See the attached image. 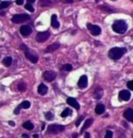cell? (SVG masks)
<instances>
[{"mask_svg": "<svg viewBox=\"0 0 133 138\" xmlns=\"http://www.w3.org/2000/svg\"><path fill=\"white\" fill-rule=\"evenodd\" d=\"M127 49L126 48H119V47H114L110 50L109 52V57L112 60H119L126 53Z\"/></svg>", "mask_w": 133, "mask_h": 138, "instance_id": "6da1fadb", "label": "cell"}, {"mask_svg": "<svg viewBox=\"0 0 133 138\" xmlns=\"http://www.w3.org/2000/svg\"><path fill=\"white\" fill-rule=\"evenodd\" d=\"M128 29L127 23L123 20H117L112 25V30L117 33H124Z\"/></svg>", "mask_w": 133, "mask_h": 138, "instance_id": "7a4b0ae2", "label": "cell"}, {"mask_svg": "<svg viewBox=\"0 0 133 138\" xmlns=\"http://www.w3.org/2000/svg\"><path fill=\"white\" fill-rule=\"evenodd\" d=\"M64 130V125H60V124H50L47 128V132L49 134L55 135V134H59V133L63 132Z\"/></svg>", "mask_w": 133, "mask_h": 138, "instance_id": "3957f363", "label": "cell"}, {"mask_svg": "<svg viewBox=\"0 0 133 138\" xmlns=\"http://www.w3.org/2000/svg\"><path fill=\"white\" fill-rule=\"evenodd\" d=\"M30 19V15L29 14H16L12 17V22L15 23V24H20V23L25 22L27 20Z\"/></svg>", "mask_w": 133, "mask_h": 138, "instance_id": "277c9868", "label": "cell"}, {"mask_svg": "<svg viewBox=\"0 0 133 138\" xmlns=\"http://www.w3.org/2000/svg\"><path fill=\"white\" fill-rule=\"evenodd\" d=\"M87 28L89 29V31L91 32L92 35L94 36H97L99 34H100L101 33V29L99 25H91V24H87Z\"/></svg>", "mask_w": 133, "mask_h": 138, "instance_id": "5b68a950", "label": "cell"}, {"mask_svg": "<svg viewBox=\"0 0 133 138\" xmlns=\"http://www.w3.org/2000/svg\"><path fill=\"white\" fill-rule=\"evenodd\" d=\"M49 37H50L49 32H41V33H37V35H36V37H35V40H36V41H38V42H44V41H46Z\"/></svg>", "mask_w": 133, "mask_h": 138, "instance_id": "8992f818", "label": "cell"}, {"mask_svg": "<svg viewBox=\"0 0 133 138\" xmlns=\"http://www.w3.org/2000/svg\"><path fill=\"white\" fill-rule=\"evenodd\" d=\"M43 78H44L46 81L50 82V81H53L56 78V73L54 71H53V70H46V71L44 72Z\"/></svg>", "mask_w": 133, "mask_h": 138, "instance_id": "52a82bcc", "label": "cell"}, {"mask_svg": "<svg viewBox=\"0 0 133 138\" xmlns=\"http://www.w3.org/2000/svg\"><path fill=\"white\" fill-rule=\"evenodd\" d=\"M30 106H31V104L29 101H24V102L21 103L18 107H17V108L14 110V114L15 115H18L20 110H21L22 108H24V109H28V108H30Z\"/></svg>", "mask_w": 133, "mask_h": 138, "instance_id": "ba28073f", "label": "cell"}, {"mask_svg": "<svg viewBox=\"0 0 133 138\" xmlns=\"http://www.w3.org/2000/svg\"><path fill=\"white\" fill-rule=\"evenodd\" d=\"M33 30L29 25H23L22 27L20 28V33L22 34L24 37H27L32 33Z\"/></svg>", "mask_w": 133, "mask_h": 138, "instance_id": "9c48e42d", "label": "cell"}, {"mask_svg": "<svg viewBox=\"0 0 133 138\" xmlns=\"http://www.w3.org/2000/svg\"><path fill=\"white\" fill-rule=\"evenodd\" d=\"M119 100H123V101H128L130 98V92L129 90H121L119 94Z\"/></svg>", "mask_w": 133, "mask_h": 138, "instance_id": "30bf717a", "label": "cell"}, {"mask_svg": "<svg viewBox=\"0 0 133 138\" xmlns=\"http://www.w3.org/2000/svg\"><path fill=\"white\" fill-rule=\"evenodd\" d=\"M25 57H26V58H27L31 62H33V63H36L37 61H38V56L33 54V53H30L28 50L25 51Z\"/></svg>", "mask_w": 133, "mask_h": 138, "instance_id": "8fae6325", "label": "cell"}, {"mask_svg": "<svg viewBox=\"0 0 133 138\" xmlns=\"http://www.w3.org/2000/svg\"><path fill=\"white\" fill-rule=\"evenodd\" d=\"M67 103H68V105H70L71 107H73L76 110H79V109H80L79 103H78L77 100L75 99V98H73V97H68V98H67Z\"/></svg>", "mask_w": 133, "mask_h": 138, "instance_id": "7c38bea8", "label": "cell"}, {"mask_svg": "<svg viewBox=\"0 0 133 138\" xmlns=\"http://www.w3.org/2000/svg\"><path fill=\"white\" fill-rule=\"evenodd\" d=\"M88 85V79L85 75H83L80 78V80L78 81V86L80 87L81 88H85Z\"/></svg>", "mask_w": 133, "mask_h": 138, "instance_id": "4fadbf2b", "label": "cell"}, {"mask_svg": "<svg viewBox=\"0 0 133 138\" xmlns=\"http://www.w3.org/2000/svg\"><path fill=\"white\" fill-rule=\"evenodd\" d=\"M124 117L127 119L128 121L133 123V109L128 108L127 110L124 112Z\"/></svg>", "mask_w": 133, "mask_h": 138, "instance_id": "5bb4252c", "label": "cell"}, {"mask_svg": "<svg viewBox=\"0 0 133 138\" xmlns=\"http://www.w3.org/2000/svg\"><path fill=\"white\" fill-rule=\"evenodd\" d=\"M60 47V44L58 42H55V43H53L52 45H49L46 50H45V53H53L54 51H56L57 49H59Z\"/></svg>", "mask_w": 133, "mask_h": 138, "instance_id": "9a60e30c", "label": "cell"}, {"mask_svg": "<svg viewBox=\"0 0 133 138\" xmlns=\"http://www.w3.org/2000/svg\"><path fill=\"white\" fill-rule=\"evenodd\" d=\"M47 91H48V88L45 85H44V84H40V85H39V87H38V93L40 95L44 96V95H45L46 93H47Z\"/></svg>", "mask_w": 133, "mask_h": 138, "instance_id": "2e32d148", "label": "cell"}, {"mask_svg": "<svg viewBox=\"0 0 133 138\" xmlns=\"http://www.w3.org/2000/svg\"><path fill=\"white\" fill-rule=\"evenodd\" d=\"M51 24H52V25H53V27H54V28L60 27V24H59V22L57 21V16H56V14H53V15H52V18H51Z\"/></svg>", "mask_w": 133, "mask_h": 138, "instance_id": "e0dca14e", "label": "cell"}, {"mask_svg": "<svg viewBox=\"0 0 133 138\" xmlns=\"http://www.w3.org/2000/svg\"><path fill=\"white\" fill-rule=\"evenodd\" d=\"M104 111H105V107H104V105H102V104H98V105L96 106V108H95V112H96V114L101 115L102 113H104Z\"/></svg>", "mask_w": 133, "mask_h": 138, "instance_id": "ac0fdd59", "label": "cell"}, {"mask_svg": "<svg viewBox=\"0 0 133 138\" xmlns=\"http://www.w3.org/2000/svg\"><path fill=\"white\" fill-rule=\"evenodd\" d=\"M92 119H87L85 122H84V124H83V128H82V130H81V133H83L84 132V130H86L87 128H88L90 125H92Z\"/></svg>", "mask_w": 133, "mask_h": 138, "instance_id": "d6986e66", "label": "cell"}, {"mask_svg": "<svg viewBox=\"0 0 133 138\" xmlns=\"http://www.w3.org/2000/svg\"><path fill=\"white\" fill-rule=\"evenodd\" d=\"M12 63V58L11 57H6L3 60V64L6 67H9Z\"/></svg>", "mask_w": 133, "mask_h": 138, "instance_id": "ffe728a7", "label": "cell"}, {"mask_svg": "<svg viewBox=\"0 0 133 138\" xmlns=\"http://www.w3.org/2000/svg\"><path fill=\"white\" fill-rule=\"evenodd\" d=\"M23 126H24V128H25V129H27V130L33 129V124H32L30 121H27V122H25V123H24Z\"/></svg>", "mask_w": 133, "mask_h": 138, "instance_id": "44dd1931", "label": "cell"}, {"mask_svg": "<svg viewBox=\"0 0 133 138\" xmlns=\"http://www.w3.org/2000/svg\"><path fill=\"white\" fill-rule=\"evenodd\" d=\"M71 114H72V110L70 109V108H66V109H64L61 114V116L62 117H66L68 116H71Z\"/></svg>", "mask_w": 133, "mask_h": 138, "instance_id": "7402d4cb", "label": "cell"}, {"mask_svg": "<svg viewBox=\"0 0 133 138\" xmlns=\"http://www.w3.org/2000/svg\"><path fill=\"white\" fill-rule=\"evenodd\" d=\"M44 116H45L46 120H53V117H54V116H53V114L52 112H46L44 114Z\"/></svg>", "mask_w": 133, "mask_h": 138, "instance_id": "603a6c76", "label": "cell"}, {"mask_svg": "<svg viewBox=\"0 0 133 138\" xmlns=\"http://www.w3.org/2000/svg\"><path fill=\"white\" fill-rule=\"evenodd\" d=\"M10 6V2L8 1H4V2H1L0 3V9H3V8H6Z\"/></svg>", "mask_w": 133, "mask_h": 138, "instance_id": "cb8c5ba5", "label": "cell"}, {"mask_svg": "<svg viewBox=\"0 0 133 138\" xmlns=\"http://www.w3.org/2000/svg\"><path fill=\"white\" fill-rule=\"evenodd\" d=\"M62 69L65 70V71H70V70L72 69V66L71 64H65V65H64V66L62 67Z\"/></svg>", "mask_w": 133, "mask_h": 138, "instance_id": "d4e9b609", "label": "cell"}, {"mask_svg": "<svg viewBox=\"0 0 133 138\" xmlns=\"http://www.w3.org/2000/svg\"><path fill=\"white\" fill-rule=\"evenodd\" d=\"M26 89V85H25V83H20L19 85H18V90L19 91H25Z\"/></svg>", "mask_w": 133, "mask_h": 138, "instance_id": "484cf974", "label": "cell"}, {"mask_svg": "<svg viewBox=\"0 0 133 138\" xmlns=\"http://www.w3.org/2000/svg\"><path fill=\"white\" fill-rule=\"evenodd\" d=\"M25 9H26V10H28V11H30V12L34 11V9H33V7L32 6V5H31V4H26V5L25 6Z\"/></svg>", "mask_w": 133, "mask_h": 138, "instance_id": "4316f807", "label": "cell"}, {"mask_svg": "<svg viewBox=\"0 0 133 138\" xmlns=\"http://www.w3.org/2000/svg\"><path fill=\"white\" fill-rule=\"evenodd\" d=\"M112 135H113V134H112L111 131H107V132H106V135H105V137L104 138H112Z\"/></svg>", "mask_w": 133, "mask_h": 138, "instance_id": "83f0119b", "label": "cell"}, {"mask_svg": "<svg viewBox=\"0 0 133 138\" xmlns=\"http://www.w3.org/2000/svg\"><path fill=\"white\" fill-rule=\"evenodd\" d=\"M127 86H128V88H130V89L133 90V80H130V81H129V82L127 83Z\"/></svg>", "mask_w": 133, "mask_h": 138, "instance_id": "f1b7e54d", "label": "cell"}, {"mask_svg": "<svg viewBox=\"0 0 133 138\" xmlns=\"http://www.w3.org/2000/svg\"><path fill=\"white\" fill-rule=\"evenodd\" d=\"M100 8L102 9V10H104V11H106V12H109V13H111V12H112L113 10L112 9H111V8H109L108 6H103V7H100Z\"/></svg>", "mask_w": 133, "mask_h": 138, "instance_id": "f546056e", "label": "cell"}, {"mask_svg": "<svg viewBox=\"0 0 133 138\" xmlns=\"http://www.w3.org/2000/svg\"><path fill=\"white\" fill-rule=\"evenodd\" d=\"M83 117H81V118H79L77 120V121H76V123H75V124H76V126H79V124H81V122L83 121Z\"/></svg>", "mask_w": 133, "mask_h": 138, "instance_id": "4dcf8cb0", "label": "cell"}, {"mask_svg": "<svg viewBox=\"0 0 133 138\" xmlns=\"http://www.w3.org/2000/svg\"><path fill=\"white\" fill-rule=\"evenodd\" d=\"M16 3H17V5H23V3H24V0H17V1H16Z\"/></svg>", "mask_w": 133, "mask_h": 138, "instance_id": "1f68e13d", "label": "cell"}, {"mask_svg": "<svg viewBox=\"0 0 133 138\" xmlns=\"http://www.w3.org/2000/svg\"><path fill=\"white\" fill-rule=\"evenodd\" d=\"M64 3H67V4H69V3H72L73 2V0H62Z\"/></svg>", "mask_w": 133, "mask_h": 138, "instance_id": "d6a6232c", "label": "cell"}, {"mask_svg": "<svg viewBox=\"0 0 133 138\" xmlns=\"http://www.w3.org/2000/svg\"><path fill=\"white\" fill-rule=\"evenodd\" d=\"M21 137H22V138H29V135H26V134H23Z\"/></svg>", "mask_w": 133, "mask_h": 138, "instance_id": "836d02e7", "label": "cell"}, {"mask_svg": "<svg viewBox=\"0 0 133 138\" xmlns=\"http://www.w3.org/2000/svg\"><path fill=\"white\" fill-rule=\"evenodd\" d=\"M84 138H91V135L89 133H86L85 135H84Z\"/></svg>", "mask_w": 133, "mask_h": 138, "instance_id": "e575fe53", "label": "cell"}, {"mask_svg": "<svg viewBox=\"0 0 133 138\" xmlns=\"http://www.w3.org/2000/svg\"><path fill=\"white\" fill-rule=\"evenodd\" d=\"M8 124H10L11 126H14V125H15V122H13V121H9V122H8Z\"/></svg>", "mask_w": 133, "mask_h": 138, "instance_id": "d590c367", "label": "cell"}, {"mask_svg": "<svg viewBox=\"0 0 133 138\" xmlns=\"http://www.w3.org/2000/svg\"><path fill=\"white\" fill-rule=\"evenodd\" d=\"M35 0H27V4H32V3H33Z\"/></svg>", "mask_w": 133, "mask_h": 138, "instance_id": "8d00e7d4", "label": "cell"}, {"mask_svg": "<svg viewBox=\"0 0 133 138\" xmlns=\"http://www.w3.org/2000/svg\"><path fill=\"white\" fill-rule=\"evenodd\" d=\"M72 137H73V138L78 137V134H73V135H72Z\"/></svg>", "mask_w": 133, "mask_h": 138, "instance_id": "74e56055", "label": "cell"}, {"mask_svg": "<svg viewBox=\"0 0 133 138\" xmlns=\"http://www.w3.org/2000/svg\"><path fill=\"white\" fill-rule=\"evenodd\" d=\"M33 138H38V137H39V135H37V134H34V135H33Z\"/></svg>", "mask_w": 133, "mask_h": 138, "instance_id": "f35d334b", "label": "cell"}, {"mask_svg": "<svg viewBox=\"0 0 133 138\" xmlns=\"http://www.w3.org/2000/svg\"><path fill=\"white\" fill-rule=\"evenodd\" d=\"M4 14V13H3V12H2V11H0V14Z\"/></svg>", "mask_w": 133, "mask_h": 138, "instance_id": "ab89813d", "label": "cell"}, {"mask_svg": "<svg viewBox=\"0 0 133 138\" xmlns=\"http://www.w3.org/2000/svg\"><path fill=\"white\" fill-rule=\"evenodd\" d=\"M112 1H116V0H112Z\"/></svg>", "mask_w": 133, "mask_h": 138, "instance_id": "60d3db41", "label": "cell"}]
</instances>
